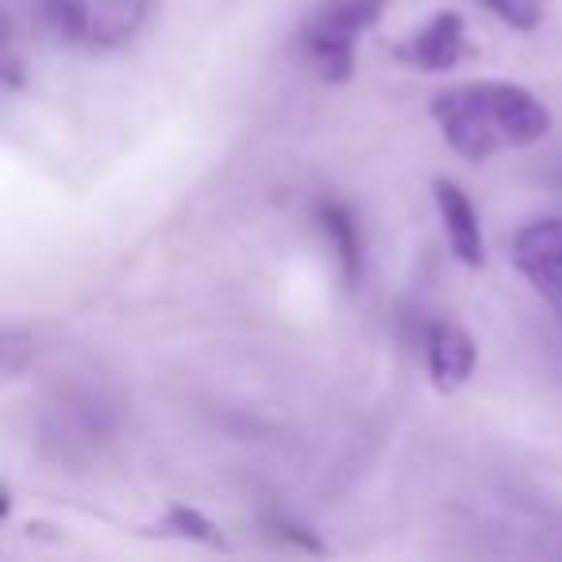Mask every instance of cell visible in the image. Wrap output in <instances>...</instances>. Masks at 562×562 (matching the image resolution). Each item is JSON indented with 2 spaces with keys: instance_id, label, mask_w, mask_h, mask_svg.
<instances>
[{
  "instance_id": "8fae6325",
  "label": "cell",
  "mask_w": 562,
  "mask_h": 562,
  "mask_svg": "<svg viewBox=\"0 0 562 562\" xmlns=\"http://www.w3.org/2000/svg\"><path fill=\"white\" fill-rule=\"evenodd\" d=\"M559 321H562V305H559Z\"/></svg>"
},
{
  "instance_id": "52a82bcc",
  "label": "cell",
  "mask_w": 562,
  "mask_h": 562,
  "mask_svg": "<svg viewBox=\"0 0 562 562\" xmlns=\"http://www.w3.org/2000/svg\"><path fill=\"white\" fill-rule=\"evenodd\" d=\"M474 367H477V344L467 328L443 321L428 331V374L436 382V390L451 393L459 385H467Z\"/></svg>"
},
{
  "instance_id": "6da1fadb",
  "label": "cell",
  "mask_w": 562,
  "mask_h": 562,
  "mask_svg": "<svg viewBox=\"0 0 562 562\" xmlns=\"http://www.w3.org/2000/svg\"><path fill=\"white\" fill-rule=\"evenodd\" d=\"M428 112L447 147L467 162L531 147L551 132L547 104L513 81H462L431 97Z\"/></svg>"
},
{
  "instance_id": "30bf717a",
  "label": "cell",
  "mask_w": 562,
  "mask_h": 562,
  "mask_svg": "<svg viewBox=\"0 0 562 562\" xmlns=\"http://www.w3.org/2000/svg\"><path fill=\"white\" fill-rule=\"evenodd\" d=\"M170 524L181 531V536H193V539H204V543H220L216 528H212L209 520H204L196 508H186V505H173L170 508Z\"/></svg>"
},
{
  "instance_id": "3957f363",
  "label": "cell",
  "mask_w": 562,
  "mask_h": 562,
  "mask_svg": "<svg viewBox=\"0 0 562 562\" xmlns=\"http://www.w3.org/2000/svg\"><path fill=\"white\" fill-rule=\"evenodd\" d=\"M50 27L81 50H120L147 24L150 0H43Z\"/></svg>"
},
{
  "instance_id": "7a4b0ae2",
  "label": "cell",
  "mask_w": 562,
  "mask_h": 562,
  "mask_svg": "<svg viewBox=\"0 0 562 562\" xmlns=\"http://www.w3.org/2000/svg\"><path fill=\"white\" fill-rule=\"evenodd\" d=\"M385 9L390 0H324L301 32V50L308 66L331 86L351 81L362 35L385 16Z\"/></svg>"
},
{
  "instance_id": "5b68a950",
  "label": "cell",
  "mask_w": 562,
  "mask_h": 562,
  "mask_svg": "<svg viewBox=\"0 0 562 562\" xmlns=\"http://www.w3.org/2000/svg\"><path fill=\"white\" fill-rule=\"evenodd\" d=\"M467 55V20L459 12L443 9L436 12L431 20H424L408 43L397 47V58L408 66H416L420 74H443V70H454Z\"/></svg>"
},
{
  "instance_id": "277c9868",
  "label": "cell",
  "mask_w": 562,
  "mask_h": 562,
  "mask_svg": "<svg viewBox=\"0 0 562 562\" xmlns=\"http://www.w3.org/2000/svg\"><path fill=\"white\" fill-rule=\"evenodd\" d=\"M513 262L536 285L539 297L562 305V216H547L520 227L513 239Z\"/></svg>"
},
{
  "instance_id": "ba28073f",
  "label": "cell",
  "mask_w": 562,
  "mask_h": 562,
  "mask_svg": "<svg viewBox=\"0 0 562 562\" xmlns=\"http://www.w3.org/2000/svg\"><path fill=\"white\" fill-rule=\"evenodd\" d=\"M316 220H321L324 235H328L331 250H336L339 273H344L347 290H355L362 281V227L355 220V212L347 209L344 201H321L316 209Z\"/></svg>"
},
{
  "instance_id": "8992f818",
  "label": "cell",
  "mask_w": 562,
  "mask_h": 562,
  "mask_svg": "<svg viewBox=\"0 0 562 562\" xmlns=\"http://www.w3.org/2000/svg\"><path fill=\"white\" fill-rule=\"evenodd\" d=\"M431 196H436L439 220H443V235L451 255L459 258L462 266H482L485 262V239H482V220H477V209L451 178H436L431 186Z\"/></svg>"
},
{
  "instance_id": "9c48e42d",
  "label": "cell",
  "mask_w": 562,
  "mask_h": 562,
  "mask_svg": "<svg viewBox=\"0 0 562 562\" xmlns=\"http://www.w3.org/2000/svg\"><path fill=\"white\" fill-rule=\"evenodd\" d=\"M485 9L505 20L513 32H531L543 20V0H485Z\"/></svg>"
}]
</instances>
